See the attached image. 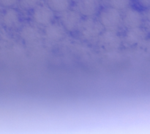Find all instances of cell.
Returning a JSON list of instances; mask_svg holds the SVG:
<instances>
[{
    "instance_id": "6da1fadb",
    "label": "cell",
    "mask_w": 150,
    "mask_h": 134,
    "mask_svg": "<svg viewBox=\"0 0 150 134\" xmlns=\"http://www.w3.org/2000/svg\"><path fill=\"white\" fill-rule=\"evenodd\" d=\"M78 30L81 37L89 41L99 37L103 32L104 27L98 20H95L92 19V17H89L82 20Z\"/></svg>"
},
{
    "instance_id": "7a4b0ae2",
    "label": "cell",
    "mask_w": 150,
    "mask_h": 134,
    "mask_svg": "<svg viewBox=\"0 0 150 134\" xmlns=\"http://www.w3.org/2000/svg\"><path fill=\"white\" fill-rule=\"evenodd\" d=\"M98 21L104 27L113 29L120 26L122 22V16L120 10L106 6L100 10Z\"/></svg>"
},
{
    "instance_id": "3957f363",
    "label": "cell",
    "mask_w": 150,
    "mask_h": 134,
    "mask_svg": "<svg viewBox=\"0 0 150 134\" xmlns=\"http://www.w3.org/2000/svg\"><path fill=\"white\" fill-rule=\"evenodd\" d=\"M98 45L106 51H115L121 47V37L113 29L103 30L98 37Z\"/></svg>"
},
{
    "instance_id": "277c9868",
    "label": "cell",
    "mask_w": 150,
    "mask_h": 134,
    "mask_svg": "<svg viewBox=\"0 0 150 134\" xmlns=\"http://www.w3.org/2000/svg\"><path fill=\"white\" fill-rule=\"evenodd\" d=\"M81 15L79 11L67 10L62 13L60 21L66 31L73 32L78 30L82 21Z\"/></svg>"
},
{
    "instance_id": "5b68a950",
    "label": "cell",
    "mask_w": 150,
    "mask_h": 134,
    "mask_svg": "<svg viewBox=\"0 0 150 134\" xmlns=\"http://www.w3.org/2000/svg\"><path fill=\"white\" fill-rule=\"evenodd\" d=\"M32 18L38 24L47 26L54 19V12L47 4H39L33 10Z\"/></svg>"
},
{
    "instance_id": "8992f818",
    "label": "cell",
    "mask_w": 150,
    "mask_h": 134,
    "mask_svg": "<svg viewBox=\"0 0 150 134\" xmlns=\"http://www.w3.org/2000/svg\"><path fill=\"white\" fill-rule=\"evenodd\" d=\"M76 7L81 16L86 18L94 17L99 13L101 3L100 0H79Z\"/></svg>"
},
{
    "instance_id": "52a82bcc",
    "label": "cell",
    "mask_w": 150,
    "mask_h": 134,
    "mask_svg": "<svg viewBox=\"0 0 150 134\" xmlns=\"http://www.w3.org/2000/svg\"><path fill=\"white\" fill-rule=\"evenodd\" d=\"M143 15L139 10L128 7L122 16V23L127 29L141 27L143 24Z\"/></svg>"
},
{
    "instance_id": "ba28073f",
    "label": "cell",
    "mask_w": 150,
    "mask_h": 134,
    "mask_svg": "<svg viewBox=\"0 0 150 134\" xmlns=\"http://www.w3.org/2000/svg\"><path fill=\"white\" fill-rule=\"evenodd\" d=\"M65 29L59 24H50L45 27V35L48 39L54 41H59L65 35Z\"/></svg>"
},
{
    "instance_id": "9c48e42d",
    "label": "cell",
    "mask_w": 150,
    "mask_h": 134,
    "mask_svg": "<svg viewBox=\"0 0 150 134\" xmlns=\"http://www.w3.org/2000/svg\"><path fill=\"white\" fill-rule=\"evenodd\" d=\"M144 31L141 27L128 29L124 37V41L127 45L133 46L137 44L144 38Z\"/></svg>"
},
{
    "instance_id": "30bf717a",
    "label": "cell",
    "mask_w": 150,
    "mask_h": 134,
    "mask_svg": "<svg viewBox=\"0 0 150 134\" xmlns=\"http://www.w3.org/2000/svg\"><path fill=\"white\" fill-rule=\"evenodd\" d=\"M2 21L4 25L7 27L16 28L20 24V15L17 10L10 7L4 12Z\"/></svg>"
},
{
    "instance_id": "8fae6325",
    "label": "cell",
    "mask_w": 150,
    "mask_h": 134,
    "mask_svg": "<svg viewBox=\"0 0 150 134\" xmlns=\"http://www.w3.org/2000/svg\"><path fill=\"white\" fill-rule=\"evenodd\" d=\"M46 4L56 13H63L69 10L70 0H46Z\"/></svg>"
},
{
    "instance_id": "7c38bea8",
    "label": "cell",
    "mask_w": 150,
    "mask_h": 134,
    "mask_svg": "<svg viewBox=\"0 0 150 134\" xmlns=\"http://www.w3.org/2000/svg\"><path fill=\"white\" fill-rule=\"evenodd\" d=\"M103 2L107 7L118 10H125L130 7L131 0H103Z\"/></svg>"
},
{
    "instance_id": "4fadbf2b",
    "label": "cell",
    "mask_w": 150,
    "mask_h": 134,
    "mask_svg": "<svg viewBox=\"0 0 150 134\" xmlns=\"http://www.w3.org/2000/svg\"><path fill=\"white\" fill-rule=\"evenodd\" d=\"M21 35L26 41H31L37 39L40 36V34L36 28L32 27V26H26L22 29Z\"/></svg>"
},
{
    "instance_id": "5bb4252c",
    "label": "cell",
    "mask_w": 150,
    "mask_h": 134,
    "mask_svg": "<svg viewBox=\"0 0 150 134\" xmlns=\"http://www.w3.org/2000/svg\"><path fill=\"white\" fill-rule=\"evenodd\" d=\"M41 0H18V4L21 8L25 10H34L39 4Z\"/></svg>"
},
{
    "instance_id": "9a60e30c",
    "label": "cell",
    "mask_w": 150,
    "mask_h": 134,
    "mask_svg": "<svg viewBox=\"0 0 150 134\" xmlns=\"http://www.w3.org/2000/svg\"><path fill=\"white\" fill-rule=\"evenodd\" d=\"M18 0H0V6L6 8H10L16 5Z\"/></svg>"
},
{
    "instance_id": "2e32d148",
    "label": "cell",
    "mask_w": 150,
    "mask_h": 134,
    "mask_svg": "<svg viewBox=\"0 0 150 134\" xmlns=\"http://www.w3.org/2000/svg\"><path fill=\"white\" fill-rule=\"evenodd\" d=\"M136 4L139 7L144 10L150 8V0H136Z\"/></svg>"
},
{
    "instance_id": "e0dca14e",
    "label": "cell",
    "mask_w": 150,
    "mask_h": 134,
    "mask_svg": "<svg viewBox=\"0 0 150 134\" xmlns=\"http://www.w3.org/2000/svg\"><path fill=\"white\" fill-rule=\"evenodd\" d=\"M146 19H147V20L149 21H150V8L146 10Z\"/></svg>"
},
{
    "instance_id": "ac0fdd59",
    "label": "cell",
    "mask_w": 150,
    "mask_h": 134,
    "mask_svg": "<svg viewBox=\"0 0 150 134\" xmlns=\"http://www.w3.org/2000/svg\"><path fill=\"white\" fill-rule=\"evenodd\" d=\"M3 21H2V18L1 17V16H0V26H1V22H2Z\"/></svg>"
}]
</instances>
